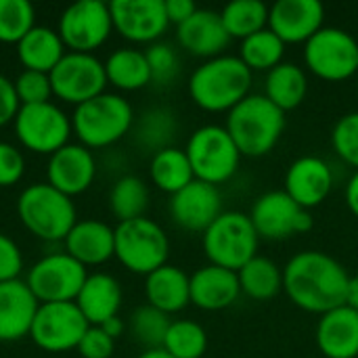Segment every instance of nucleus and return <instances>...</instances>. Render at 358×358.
<instances>
[{"label": "nucleus", "instance_id": "72a5a7b5", "mask_svg": "<svg viewBox=\"0 0 358 358\" xmlns=\"http://www.w3.org/2000/svg\"><path fill=\"white\" fill-rule=\"evenodd\" d=\"M107 201H109V212L117 218V222H126L147 216L151 193L141 176L124 174L111 185Z\"/></svg>", "mask_w": 358, "mask_h": 358}, {"label": "nucleus", "instance_id": "cd10ccee", "mask_svg": "<svg viewBox=\"0 0 358 358\" xmlns=\"http://www.w3.org/2000/svg\"><path fill=\"white\" fill-rule=\"evenodd\" d=\"M67 48L55 27L36 25L17 44V59L23 69L50 73L65 57Z\"/></svg>", "mask_w": 358, "mask_h": 358}, {"label": "nucleus", "instance_id": "5701e85b", "mask_svg": "<svg viewBox=\"0 0 358 358\" xmlns=\"http://www.w3.org/2000/svg\"><path fill=\"white\" fill-rule=\"evenodd\" d=\"M40 302L25 279L0 283V342H19L29 338Z\"/></svg>", "mask_w": 358, "mask_h": 358}, {"label": "nucleus", "instance_id": "bb28decb", "mask_svg": "<svg viewBox=\"0 0 358 358\" xmlns=\"http://www.w3.org/2000/svg\"><path fill=\"white\" fill-rule=\"evenodd\" d=\"M145 298L164 315H176L191 304V277L174 264H164L145 277Z\"/></svg>", "mask_w": 358, "mask_h": 358}, {"label": "nucleus", "instance_id": "b1692460", "mask_svg": "<svg viewBox=\"0 0 358 358\" xmlns=\"http://www.w3.org/2000/svg\"><path fill=\"white\" fill-rule=\"evenodd\" d=\"M241 296L239 277L235 271L206 264L191 275V304L216 313L233 306Z\"/></svg>", "mask_w": 358, "mask_h": 358}, {"label": "nucleus", "instance_id": "1a4fd4ad", "mask_svg": "<svg viewBox=\"0 0 358 358\" xmlns=\"http://www.w3.org/2000/svg\"><path fill=\"white\" fill-rule=\"evenodd\" d=\"M13 132L19 147L50 157L71 143V115L52 101L42 105H21L13 120Z\"/></svg>", "mask_w": 358, "mask_h": 358}, {"label": "nucleus", "instance_id": "c9c22d12", "mask_svg": "<svg viewBox=\"0 0 358 358\" xmlns=\"http://www.w3.org/2000/svg\"><path fill=\"white\" fill-rule=\"evenodd\" d=\"M227 34L239 42L268 27V6L262 0H233L220 10Z\"/></svg>", "mask_w": 358, "mask_h": 358}, {"label": "nucleus", "instance_id": "393cba45", "mask_svg": "<svg viewBox=\"0 0 358 358\" xmlns=\"http://www.w3.org/2000/svg\"><path fill=\"white\" fill-rule=\"evenodd\" d=\"M315 338L325 358H357L358 310L344 304L321 315Z\"/></svg>", "mask_w": 358, "mask_h": 358}, {"label": "nucleus", "instance_id": "412c9836", "mask_svg": "<svg viewBox=\"0 0 358 358\" xmlns=\"http://www.w3.org/2000/svg\"><path fill=\"white\" fill-rule=\"evenodd\" d=\"M176 40L182 50L208 61L224 55L231 36L222 25L220 13L212 8H197L185 23L176 27Z\"/></svg>", "mask_w": 358, "mask_h": 358}, {"label": "nucleus", "instance_id": "2f4dec72", "mask_svg": "<svg viewBox=\"0 0 358 358\" xmlns=\"http://www.w3.org/2000/svg\"><path fill=\"white\" fill-rule=\"evenodd\" d=\"M149 178L159 191L172 197L178 191H182L187 185H191L195 180V174H193V168L185 149H178L174 145L151 155Z\"/></svg>", "mask_w": 358, "mask_h": 358}, {"label": "nucleus", "instance_id": "c03bdc74", "mask_svg": "<svg viewBox=\"0 0 358 358\" xmlns=\"http://www.w3.org/2000/svg\"><path fill=\"white\" fill-rule=\"evenodd\" d=\"M23 266L25 260L17 241L6 233H0V283L21 279Z\"/></svg>", "mask_w": 358, "mask_h": 358}, {"label": "nucleus", "instance_id": "6e6552de", "mask_svg": "<svg viewBox=\"0 0 358 358\" xmlns=\"http://www.w3.org/2000/svg\"><path fill=\"white\" fill-rule=\"evenodd\" d=\"M185 153L191 162L195 180L214 187L229 182L237 174L243 157L229 130L220 124L199 126L189 136Z\"/></svg>", "mask_w": 358, "mask_h": 358}, {"label": "nucleus", "instance_id": "37998d69", "mask_svg": "<svg viewBox=\"0 0 358 358\" xmlns=\"http://www.w3.org/2000/svg\"><path fill=\"white\" fill-rule=\"evenodd\" d=\"M25 174V157L21 149L8 141H0V189L15 187Z\"/></svg>", "mask_w": 358, "mask_h": 358}, {"label": "nucleus", "instance_id": "dca6fc26", "mask_svg": "<svg viewBox=\"0 0 358 358\" xmlns=\"http://www.w3.org/2000/svg\"><path fill=\"white\" fill-rule=\"evenodd\" d=\"M113 31L132 44H155L170 27L164 0H113L109 2Z\"/></svg>", "mask_w": 358, "mask_h": 358}, {"label": "nucleus", "instance_id": "c85d7f7f", "mask_svg": "<svg viewBox=\"0 0 358 358\" xmlns=\"http://www.w3.org/2000/svg\"><path fill=\"white\" fill-rule=\"evenodd\" d=\"M178 132V120L176 113L170 107L155 105L145 109L132 126V138L134 145L143 151H149L151 155L174 147V138Z\"/></svg>", "mask_w": 358, "mask_h": 358}, {"label": "nucleus", "instance_id": "4468645a", "mask_svg": "<svg viewBox=\"0 0 358 358\" xmlns=\"http://www.w3.org/2000/svg\"><path fill=\"white\" fill-rule=\"evenodd\" d=\"M250 220L258 237L268 241H285L313 229L310 212L294 201L283 189L262 193L252 203Z\"/></svg>", "mask_w": 358, "mask_h": 358}, {"label": "nucleus", "instance_id": "58836bf2", "mask_svg": "<svg viewBox=\"0 0 358 358\" xmlns=\"http://www.w3.org/2000/svg\"><path fill=\"white\" fill-rule=\"evenodd\" d=\"M36 27V8L27 0H0V42L19 44Z\"/></svg>", "mask_w": 358, "mask_h": 358}, {"label": "nucleus", "instance_id": "09e8293b", "mask_svg": "<svg viewBox=\"0 0 358 358\" xmlns=\"http://www.w3.org/2000/svg\"><path fill=\"white\" fill-rule=\"evenodd\" d=\"M344 199L348 210L358 218V170H355V174L348 178L346 189H344Z\"/></svg>", "mask_w": 358, "mask_h": 358}, {"label": "nucleus", "instance_id": "39448f33", "mask_svg": "<svg viewBox=\"0 0 358 358\" xmlns=\"http://www.w3.org/2000/svg\"><path fill=\"white\" fill-rule=\"evenodd\" d=\"M15 210L23 229L46 243L65 241V237L78 222L73 199L63 195L48 182L27 185L19 193Z\"/></svg>", "mask_w": 358, "mask_h": 358}, {"label": "nucleus", "instance_id": "e433bc0d", "mask_svg": "<svg viewBox=\"0 0 358 358\" xmlns=\"http://www.w3.org/2000/svg\"><path fill=\"white\" fill-rule=\"evenodd\" d=\"M162 348L174 358H201L208 350V334L199 323L178 319L170 323Z\"/></svg>", "mask_w": 358, "mask_h": 358}, {"label": "nucleus", "instance_id": "3c124183", "mask_svg": "<svg viewBox=\"0 0 358 358\" xmlns=\"http://www.w3.org/2000/svg\"><path fill=\"white\" fill-rule=\"evenodd\" d=\"M346 306L358 310V277H350L348 292H346Z\"/></svg>", "mask_w": 358, "mask_h": 358}, {"label": "nucleus", "instance_id": "f3484780", "mask_svg": "<svg viewBox=\"0 0 358 358\" xmlns=\"http://www.w3.org/2000/svg\"><path fill=\"white\" fill-rule=\"evenodd\" d=\"M224 212L220 187L193 180L182 191L170 197L168 214L176 227L189 233H206L208 227Z\"/></svg>", "mask_w": 358, "mask_h": 358}, {"label": "nucleus", "instance_id": "a878e982", "mask_svg": "<svg viewBox=\"0 0 358 358\" xmlns=\"http://www.w3.org/2000/svg\"><path fill=\"white\" fill-rule=\"evenodd\" d=\"M122 302H124L122 285L109 273H88L76 298V306L82 310L84 319L92 327H101L105 321L120 317Z\"/></svg>", "mask_w": 358, "mask_h": 358}, {"label": "nucleus", "instance_id": "a19ab883", "mask_svg": "<svg viewBox=\"0 0 358 358\" xmlns=\"http://www.w3.org/2000/svg\"><path fill=\"white\" fill-rule=\"evenodd\" d=\"M331 147L344 164L358 170V111H350L336 122Z\"/></svg>", "mask_w": 358, "mask_h": 358}, {"label": "nucleus", "instance_id": "8fccbe9b", "mask_svg": "<svg viewBox=\"0 0 358 358\" xmlns=\"http://www.w3.org/2000/svg\"><path fill=\"white\" fill-rule=\"evenodd\" d=\"M101 329H103L111 340H117V338H122V336H124V331H126V323H124V319L113 317V319L105 321V323L101 325Z\"/></svg>", "mask_w": 358, "mask_h": 358}, {"label": "nucleus", "instance_id": "aec40b11", "mask_svg": "<svg viewBox=\"0 0 358 358\" xmlns=\"http://www.w3.org/2000/svg\"><path fill=\"white\" fill-rule=\"evenodd\" d=\"M325 27V6L319 0H277L268 6V29L285 44H306Z\"/></svg>", "mask_w": 358, "mask_h": 358}, {"label": "nucleus", "instance_id": "6ab92c4d", "mask_svg": "<svg viewBox=\"0 0 358 358\" xmlns=\"http://www.w3.org/2000/svg\"><path fill=\"white\" fill-rule=\"evenodd\" d=\"M334 185L336 174L329 162L319 155H302L289 164L283 180V191L310 212L329 197Z\"/></svg>", "mask_w": 358, "mask_h": 358}, {"label": "nucleus", "instance_id": "7c9ffc66", "mask_svg": "<svg viewBox=\"0 0 358 358\" xmlns=\"http://www.w3.org/2000/svg\"><path fill=\"white\" fill-rule=\"evenodd\" d=\"M271 103H275L283 113L300 107L308 94V76L306 69L298 63L283 61L271 69L264 78V92Z\"/></svg>", "mask_w": 358, "mask_h": 358}, {"label": "nucleus", "instance_id": "f257e3e1", "mask_svg": "<svg viewBox=\"0 0 358 358\" xmlns=\"http://www.w3.org/2000/svg\"><path fill=\"white\" fill-rule=\"evenodd\" d=\"M350 275L329 254L319 250L298 252L283 266V292L302 310L325 315L346 304Z\"/></svg>", "mask_w": 358, "mask_h": 358}, {"label": "nucleus", "instance_id": "c756f323", "mask_svg": "<svg viewBox=\"0 0 358 358\" xmlns=\"http://www.w3.org/2000/svg\"><path fill=\"white\" fill-rule=\"evenodd\" d=\"M107 84L122 92H134L151 84V69L145 50L124 46L113 50L105 61Z\"/></svg>", "mask_w": 358, "mask_h": 358}, {"label": "nucleus", "instance_id": "4be33fe9", "mask_svg": "<svg viewBox=\"0 0 358 358\" xmlns=\"http://www.w3.org/2000/svg\"><path fill=\"white\" fill-rule=\"evenodd\" d=\"M63 252L86 268L101 266L115 256V229L96 218L78 220L63 241Z\"/></svg>", "mask_w": 358, "mask_h": 358}, {"label": "nucleus", "instance_id": "79ce46f5", "mask_svg": "<svg viewBox=\"0 0 358 358\" xmlns=\"http://www.w3.org/2000/svg\"><path fill=\"white\" fill-rule=\"evenodd\" d=\"M13 84H15L19 105H42V103H50L52 99V86H50L48 73L23 69L13 80Z\"/></svg>", "mask_w": 358, "mask_h": 358}, {"label": "nucleus", "instance_id": "9d476101", "mask_svg": "<svg viewBox=\"0 0 358 358\" xmlns=\"http://www.w3.org/2000/svg\"><path fill=\"white\" fill-rule=\"evenodd\" d=\"M304 63L325 82H344L358 76V40L342 27L325 25L304 44Z\"/></svg>", "mask_w": 358, "mask_h": 358}, {"label": "nucleus", "instance_id": "864d4df0", "mask_svg": "<svg viewBox=\"0 0 358 358\" xmlns=\"http://www.w3.org/2000/svg\"><path fill=\"white\" fill-rule=\"evenodd\" d=\"M357 94H358V76H357Z\"/></svg>", "mask_w": 358, "mask_h": 358}, {"label": "nucleus", "instance_id": "ea45409f", "mask_svg": "<svg viewBox=\"0 0 358 358\" xmlns=\"http://www.w3.org/2000/svg\"><path fill=\"white\" fill-rule=\"evenodd\" d=\"M145 55H147L149 69H151V84L170 86L178 78L180 57H178V50L170 42L159 40V42L147 46Z\"/></svg>", "mask_w": 358, "mask_h": 358}, {"label": "nucleus", "instance_id": "423d86ee", "mask_svg": "<svg viewBox=\"0 0 358 358\" xmlns=\"http://www.w3.org/2000/svg\"><path fill=\"white\" fill-rule=\"evenodd\" d=\"M201 245L210 264L239 273L254 256H258L260 237L250 214L224 210L201 235Z\"/></svg>", "mask_w": 358, "mask_h": 358}, {"label": "nucleus", "instance_id": "7ed1b4c3", "mask_svg": "<svg viewBox=\"0 0 358 358\" xmlns=\"http://www.w3.org/2000/svg\"><path fill=\"white\" fill-rule=\"evenodd\" d=\"M134 107L120 92H103L78 107L71 113L73 136L90 151L109 149L132 132Z\"/></svg>", "mask_w": 358, "mask_h": 358}, {"label": "nucleus", "instance_id": "f03ea898", "mask_svg": "<svg viewBox=\"0 0 358 358\" xmlns=\"http://www.w3.org/2000/svg\"><path fill=\"white\" fill-rule=\"evenodd\" d=\"M254 73L239 55H220L199 63L189 78L191 101L208 113H229L252 94Z\"/></svg>", "mask_w": 358, "mask_h": 358}, {"label": "nucleus", "instance_id": "0eeeda50", "mask_svg": "<svg viewBox=\"0 0 358 358\" xmlns=\"http://www.w3.org/2000/svg\"><path fill=\"white\" fill-rule=\"evenodd\" d=\"M170 239L153 218H134L115 227V260L134 275H151L168 264Z\"/></svg>", "mask_w": 358, "mask_h": 358}, {"label": "nucleus", "instance_id": "473e14b6", "mask_svg": "<svg viewBox=\"0 0 358 358\" xmlns=\"http://www.w3.org/2000/svg\"><path fill=\"white\" fill-rule=\"evenodd\" d=\"M239 285L241 294L256 302H266L273 300L283 292V268L266 258V256H254L239 273Z\"/></svg>", "mask_w": 358, "mask_h": 358}, {"label": "nucleus", "instance_id": "603ef678", "mask_svg": "<svg viewBox=\"0 0 358 358\" xmlns=\"http://www.w3.org/2000/svg\"><path fill=\"white\" fill-rule=\"evenodd\" d=\"M136 358H174V357H170L164 348H153V350H145V352H141Z\"/></svg>", "mask_w": 358, "mask_h": 358}, {"label": "nucleus", "instance_id": "20e7f679", "mask_svg": "<svg viewBox=\"0 0 358 358\" xmlns=\"http://www.w3.org/2000/svg\"><path fill=\"white\" fill-rule=\"evenodd\" d=\"M224 128L245 157H264L285 132V113L264 94L252 92L227 113Z\"/></svg>", "mask_w": 358, "mask_h": 358}, {"label": "nucleus", "instance_id": "4c0bfd02", "mask_svg": "<svg viewBox=\"0 0 358 358\" xmlns=\"http://www.w3.org/2000/svg\"><path fill=\"white\" fill-rule=\"evenodd\" d=\"M170 323H172V319L168 315H164L162 310H157L149 304H143L132 313L128 327H130L132 338L141 346H145V350H153V348L164 346Z\"/></svg>", "mask_w": 358, "mask_h": 358}, {"label": "nucleus", "instance_id": "49530a36", "mask_svg": "<svg viewBox=\"0 0 358 358\" xmlns=\"http://www.w3.org/2000/svg\"><path fill=\"white\" fill-rule=\"evenodd\" d=\"M19 107L21 105H19L13 80H8L4 73H0V128H4L6 124H13Z\"/></svg>", "mask_w": 358, "mask_h": 358}, {"label": "nucleus", "instance_id": "ddd939ff", "mask_svg": "<svg viewBox=\"0 0 358 358\" xmlns=\"http://www.w3.org/2000/svg\"><path fill=\"white\" fill-rule=\"evenodd\" d=\"M57 31L67 52L94 55V50H99L113 34L109 2L80 0L69 4L59 17Z\"/></svg>", "mask_w": 358, "mask_h": 358}, {"label": "nucleus", "instance_id": "2eb2a0df", "mask_svg": "<svg viewBox=\"0 0 358 358\" xmlns=\"http://www.w3.org/2000/svg\"><path fill=\"white\" fill-rule=\"evenodd\" d=\"M88 327L90 325L76 302L40 304L29 338L40 350L59 355L76 350Z\"/></svg>", "mask_w": 358, "mask_h": 358}, {"label": "nucleus", "instance_id": "a18cd8bd", "mask_svg": "<svg viewBox=\"0 0 358 358\" xmlns=\"http://www.w3.org/2000/svg\"><path fill=\"white\" fill-rule=\"evenodd\" d=\"M76 350L82 358H111L115 350V340H111L101 327L90 325Z\"/></svg>", "mask_w": 358, "mask_h": 358}, {"label": "nucleus", "instance_id": "a211bd4d", "mask_svg": "<svg viewBox=\"0 0 358 358\" xmlns=\"http://www.w3.org/2000/svg\"><path fill=\"white\" fill-rule=\"evenodd\" d=\"M99 174V162L94 151L80 143H69L46 162V182L67 197L86 193Z\"/></svg>", "mask_w": 358, "mask_h": 358}, {"label": "nucleus", "instance_id": "de8ad7c7", "mask_svg": "<svg viewBox=\"0 0 358 358\" xmlns=\"http://www.w3.org/2000/svg\"><path fill=\"white\" fill-rule=\"evenodd\" d=\"M164 2H166V15L170 19V25L174 23L176 27L197 10V4L193 0H164Z\"/></svg>", "mask_w": 358, "mask_h": 358}, {"label": "nucleus", "instance_id": "9b49d317", "mask_svg": "<svg viewBox=\"0 0 358 358\" xmlns=\"http://www.w3.org/2000/svg\"><path fill=\"white\" fill-rule=\"evenodd\" d=\"M88 268L73 260L67 252H48L27 271L25 283L40 304L76 302Z\"/></svg>", "mask_w": 358, "mask_h": 358}, {"label": "nucleus", "instance_id": "f8f14e48", "mask_svg": "<svg viewBox=\"0 0 358 358\" xmlns=\"http://www.w3.org/2000/svg\"><path fill=\"white\" fill-rule=\"evenodd\" d=\"M52 96L65 105H82L103 92H107L105 63L96 55L65 52L57 67L48 73Z\"/></svg>", "mask_w": 358, "mask_h": 358}, {"label": "nucleus", "instance_id": "f704fd0d", "mask_svg": "<svg viewBox=\"0 0 358 358\" xmlns=\"http://www.w3.org/2000/svg\"><path fill=\"white\" fill-rule=\"evenodd\" d=\"M285 42L268 27L248 36L239 42V59L254 71H271L283 63Z\"/></svg>", "mask_w": 358, "mask_h": 358}]
</instances>
